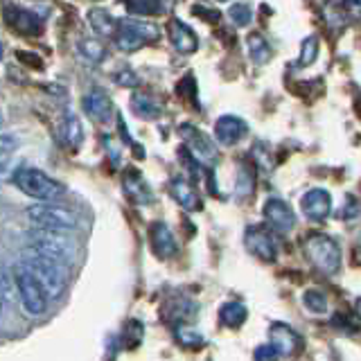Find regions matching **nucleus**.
Masks as SVG:
<instances>
[{
	"instance_id": "9b49d317",
	"label": "nucleus",
	"mask_w": 361,
	"mask_h": 361,
	"mask_svg": "<svg viewBox=\"0 0 361 361\" xmlns=\"http://www.w3.org/2000/svg\"><path fill=\"white\" fill-rule=\"evenodd\" d=\"M264 219L274 233H289L296 226V214L282 199H269L264 203Z\"/></svg>"
},
{
	"instance_id": "ddd939ff",
	"label": "nucleus",
	"mask_w": 361,
	"mask_h": 361,
	"mask_svg": "<svg viewBox=\"0 0 361 361\" xmlns=\"http://www.w3.org/2000/svg\"><path fill=\"white\" fill-rule=\"evenodd\" d=\"M246 131H248L246 122L237 116H221L217 122H214V138H217V142L224 147L237 145L246 135Z\"/></svg>"
},
{
	"instance_id": "4be33fe9",
	"label": "nucleus",
	"mask_w": 361,
	"mask_h": 361,
	"mask_svg": "<svg viewBox=\"0 0 361 361\" xmlns=\"http://www.w3.org/2000/svg\"><path fill=\"white\" fill-rule=\"evenodd\" d=\"M61 135L68 147H73V149H77L79 145L84 142V129H82V122H79L77 116H73V113H68V116L63 118V124H61Z\"/></svg>"
},
{
	"instance_id": "393cba45",
	"label": "nucleus",
	"mask_w": 361,
	"mask_h": 361,
	"mask_svg": "<svg viewBox=\"0 0 361 361\" xmlns=\"http://www.w3.org/2000/svg\"><path fill=\"white\" fill-rule=\"evenodd\" d=\"M77 50H79V54H82L86 61L102 63V61L106 59V48H104V43L97 41V39H82V41L77 43Z\"/></svg>"
},
{
	"instance_id": "5701e85b",
	"label": "nucleus",
	"mask_w": 361,
	"mask_h": 361,
	"mask_svg": "<svg viewBox=\"0 0 361 361\" xmlns=\"http://www.w3.org/2000/svg\"><path fill=\"white\" fill-rule=\"evenodd\" d=\"M248 54H251L253 63L264 66L271 59V45L259 32L248 34Z\"/></svg>"
},
{
	"instance_id": "1a4fd4ad",
	"label": "nucleus",
	"mask_w": 361,
	"mask_h": 361,
	"mask_svg": "<svg viewBox=\"0 0 361 361\" xmlns=\"http://www.w3.org/2000/svg\"><path fill=\"white\" fill-rule=\"evenodd\" d=\"M300 210L312 221H323L332 212V195L323 188L307 190L300 199Z\"/></svg>"
},
{
	"instance_id": "7ed1b4c3",
	"label": "nucleus",
	"mask_w": 361,
	"mask_h": 361,
	"mask_svg": "<svg viewBox=\"0 0 361 361\" xmlns=\"http://www.w3.org/2000/svg\"><path fill=\"white\" fill-rule=\"evenodd\" d=\"M14 285H16L23 310L30 316H41L48 310V293H45L41 282L34 278V274L25 264L14 267Z\"/></svg>"
},
{
	"instance_id": "20e7f679",
	"label": "nucleus",
	"mask_w": 361,
	"mask_h": 361,
	"mask_svg": "<svg viewBox=\"0 0 361 361\" xmlns=\"http://www.w3.org/2000/svg\"><path fill=\"white\" fill-rule=\"evenodd\" d=\"M27 219L32 221L34 228L56 231V233H68L77 226V217L71 210L63 208V206H56V203H50V201L30 206Z\"/></svg>"
},
{
	"instance_id": "a878e982",
	"label": "nucleus",
	"mask_w": 361,
	"mask_h": 361,
	"mask_svg": "<svg viewBox=\"0 0 361 361\" xmlns=\"http://www.w3.org/2000/svg\"><path fill=\"white\" fill-rule=\"evenodd\" d=\"M302 302L312 314H325L327 310V300H325V293L319 289H310L302 293Z\"/></svg>"
},
{
	"instance_id": "412c9836",
	"label": "nucleus",
	"mask_w": 361,
	"mask_h": 361,
	"mask_svg": "<svg viewBox=\"0 0 361 361\" xmlns=\"http://www.w3.org/2000/svg\"><path fill=\"white\" fill-rule=\"evenodd\" d=\"M124 192H127V197L133 199L135 203H149L152 201L149 185L145 183L138 172H129L127 176H124Z\"/></svg>"
},
{
	"instance_id": "bb28decb",
	"label": "nucleus",
	"mask_w": 361,
	"mask_h": 361,
	"mask_svg": "<svg viewBox=\"0 0 361 361\" xmlns=\"http://www.w3.org/2000/svg\"><path fill=\"white\" fill-rule=\"evenodd\" d=\"M127 3V7L133 11V14H161V11L165 9L161 5V0H124Z\"/></svg>"
},
{
	"instance_id": "2eb2a0df",
	"label": "nucleus",
	"mask_w": 361,
	"mask_h": 361,
	"mask_svg": "<svg viewBox=\"0 0 361 361\" xmlns=\"http://www.w3.org/2000/svg\"><path fill=\"white\" fill-rule=\"evenodd\" d=\"M5 20L9 23L11 30H16L18 34H39L41 32V18L34 14V11L18 7V5H9L5 9Z\"/></svg>"
},
{
	"instance_id": "c85d7f7f",
	"label": "nucleus",
	"mask_w": 361,
	"mask_h": 361,
	"mask_svg": "<svg viewBox=\"0 0 361 361\" xmlns=\"http://www.w3.org/2000/svg\"><path fill=\"white\" fill-rule=\"evenodd\" d=\"M228 16L233 18L235 25L244 27V25H248V23H251L253 11H251V7H248L246 3H237V5H233V7L228 9Z\"/></svg>"
},
{
	"instance_id": "f704fd0d",
	"label": "nucleus",
	"mask_w": 361,
	"mask_h": 361,
	"mask_svg": "<svg viewBox=\"0 0 361 361\" xmlns=\"http://www.w3.org/2000/svg\"><path fill=\"white\" fill-rule=\"evenodd\" d=\"M3 124H5V118H3V113H0V131H3Z\"/></svg>"
},
{
	"instance_id": "7c9ffc66",
	"label": "nucleus",
	"mask_w": 361,
	"mask_h": 361,
	"mask_svg": "<svg viewBox=\"0 0 361 361\" xmlns=\"http://www.w3.org/2000/svg\"><path fill=\"white\" fill-rule=\"evenodd\" d=\"M116 84L118 86H129V88H133V86H138V77H135L131 71H118L116 73Z\"/></svg>"
},
{
	"instance_id": "39448f33",
	"label": "nucleus",
	"mask_w": 361,
	"mask_h": 361,
	"mask_svg": "<svg viewBox=\"0 0 361 361\" xmlns=\"http://www.w3.org/2000/svg\"><path fill=\"white\" fill-rule=\"evenodd\" d=\"M27 246L34 251H41L54 259H59L61 264L68 267V262L75 255V242L66 233L56 231H43V228H32L27 235Z\"/></svg>"
},
{
	"instance_id": "c756f323",
	"label": "nucleus",
	"mask_w": 361,
	"mask_h": 361,
	"mask_svg": "<svg viewBox=\"0 0 361 361\" xmlns=\"http://www.w3.org/2000/svg\"><path fill=\"white\" fill-rule=\"evenodd\" d=\"M18 149V140L9 133H0V161H5Z\"/></svg>"
},
{
	"instance_id": "4468645a",
	"label": "nucleus",
	"mask_w": 361,
	"mask_h": 361,
	"mask_svg": "<svg viewBox=\"0 0 361 361\" xmlns=\"http://www.w3.org/2000/svg\"><path fill=\"white\" fill-rule=\"evenodd\" d=\"M167 37H169V41H172L174 50L180 52V54H192V52H197V48H199L197 34L192 32L180 18H172L167 23Z\"/></svg>"
},
{
	"instance_id": "9d476101",
	"label": "nucleus",
	"mask_w": 361,
	"mask_h": 361,
	"mask_svg": "<svg viewBox=\"0 0 361 361\" xmlns=\"http://www.w3.org/2000/svg\"><path fill=\"white\" fill-rule=\"evenodd\" d=\"M269 345L276 350L278 357H291L300 350L302 341H300V334L296 330H291L289 325L274 323L269 327Z\"/></svg>"
},
{
	"instance_id": "72a5a7b5",
	"label": "nucleus",
	"mask_w": 361,
	"mask_h": 361,
	"mask_svg": "<svg viewBox=\"0 0 361 361\" xmlns=\"http://www.w3.org/2000/svg\"><path fill=\"white\" fill-rule=\"evenodd\" d=\"M5 285H3V276H0V316H3V310H5V293H3Z\"/></svg>"
},
{
	"instance_id": "473e14b6",
	"label": "nucleus",
	"mask_w": 361,
	"mask_h": 361,
	"mask_svg": "<svg viewBox=\"0 0 361 361\" xmlns=\"http://www.w3.org/2000/svg\"><path fill=\"white\" fill-rule=\"evenodd\" d=\"M278 359V353L269 343L267 345H259L255 350V361H276Z\"/></svg>"
},
{
	"instance_id": "e433bc0d",
	"label": "nucleus",
	"mask_w": 361,
	"mask_h": 361,
	"mask_svg": "<svg viewBox=\"0 0 361 361\" xmlns=\"http://www.w3.org/2000/svg\"><path fill=\"white\" fill-rule=\"evenodd\" d=\"M219 3H228V0H219Z\"/></svg>"
},
{
	"instance_id": "dca6fc26",
	"label": "nucleus",
	"mask_w": 361,
	"mask_h": 361,
	"mask_svg": "<svg viewBox=\"0 0 361 361\" xmlns=\"http://www.w3.org/2000/svg\"><path fill=\"white\" fill-rule=\"evenodd\" d=\"M178 133H180V138L185 140V147L197 158H201V161H212L214 158V147H212L210 138L203 135L199 129L192 127V124H183V127L178 129Z\"/></svg>"
},
{
	"instance_id": "2f4dec72",
	"label": "nucleus",
	"mask_w": 361,
	"mask_h": 361,
	"mask_svg": "<svg viewBox=\"0 0 361 361\" xmlns=\"http://www.w3.org/2000/svg\"><path fill=\"white\" fill-rule=\"evenodd\" d=\"M178 341L185 343V345H199L203 338H201V332H192V330H180L178 332Z\"/></svg>"
},
{
	"instance_id": "cd10ccee",
	"label": "nucleus",
	"mask_w": 361,
	"mask_h": 361,
	"mask_svg": "<svg viewBox=\"0 0 361 361\" xmlns=\"http://www.w3.org/2000/svg\"><path fill=\"white\" fill-rule=\"evenodd\" d=\"M316 56H319V39L316 37L305 39L300 45V66H312L316 61Z\"/></svg>"
},
{
	"instance_id": "f257e3e1",
	"label": "nucleus",
	"mask_w": 361,
	"mask_h": 361,
	"mask_svg": "<svg viewBox=\"0 0 361 361\" xmlns=\"http://www.w3.org/2000/svg\"><path fill=\"white\" fill-rule=\"evenodd\" d=\"M23 264H25L34 274V278L41 282V287L48 293V298L63 293L68 285V269L59 259H54L41 251H34V248L27 246L25 251H23Z\"/></svg>"
},
{
	"instance_id": "b1692460",
	"label": "nucleus",
	"mask_w": 361,
	"mask_h": 361,
	"mask_svg": "<svg viewBox=\"0 0 361 361\" xmlns=\"http://www.w3.org/2000/svg\"><path fill=\"white\" fill-rule=\"evenodd\" d=\"M131 111L138 118H145V120H156L158 116H161V109H158V104L145 93L131 95Z\"/></svg>"
},
{
	"instance_id": "f8f14e48",
	"label": "nucleus",
	"mask_w": 361,
	"mask_h": 361,
	"mask_svg": "<svg viewBox=\"0 0 361 361\" xmlns=\"http://www.w3.org/2000/svg\"><path fill=\"white\" fill-rule=\"evenodd\" d=\"M82 106L84 113L88 118H93L99 124H106L113 118V104H111V97L106 95L104 88H90L88 93L82 99Z\"/></svg>"
},
{
	"instance_id": "c9c22d12",
	"label": "nucleus",
	"mask_w": 361,
	"mask_h": 361,
	"mask_svg": "<svg viewBox=\"0 0 361 361\" xmlns=\"http://www.w3.org/2000/svg\"><path fill=\"white\" fill-rule=\"evenodd\" d=\"M0 59H3V43H0Z\"/></svg>"
},
{
	"instance_id": "0eeeda50",
	"label": "nucleus",
	"mask_w": 361,
	"mask_h": 361,
	"mask_svg": "<svg viewBox=\"0 0 361 361\" xmlns=\"http://www.w3.org/2000/svg\"><path fill=\"white\" fill-rule=\"evenodd\" d=\"M156 30L149 23H140L133 18H124L118 20V30L113 34V41H116V48L122 52H135L140 50L147 41L156 39Z\"/></svg>"
},
{
	"instance_id": "f03ea898",
	"label": "nucleus",
	"mask_w": 361,
	"mask_h": 361,
	"mask_svg": "<svg viewBox=\"0 0 361 361\" xmlns=\"http://www.w3.org/2000/svg\"><path fill=\"white\" fill-rule=\"evenodd\" d=\"M14 185L37 201H56L59 197H63L66 188L59 183V180L50 178L45 172L37 167H18L14 172Z\"/></svg>"
},
{
	"instance_id": "423d86ee",
	"label": "nucleus",
	"mask_w": 361,
	"mask_h": 361,
	"mask_svg": "<svg viewBox=\"0 0 361 361\" xmlns=\"http://www.w3.org/2000/svg\"><path fill=\"white\" fill-rule=\"evenodd\" d=\"M305 253L312 259V264L323 271L325 276H334L341 269V248L338 244L323 233H314L305 242Z\"/></svg>"
},
{
	"instance_id": "f3484780",
	"label": "nucleus",
	"mask_w": 361,
	"mask_h": 361,
	"mask_svg": "<svg viewBox=\"0 0 361 361\" xmlns=\"http://www.w3.org/2000/svg\"><path fill=\"white\" fill-rule=\"evenodd\" d=\"M149 242H152L154 253L161 257V259H169V257L176 253V248H178L172 231H169L167 224H163V221L152 224V228H149Z\"/></svg>"
},
{
	"instance_id": "6e6552de",
	"label": "nucleus",
	"mask_w": 361,
	"mask_h": 361,
	"mask_svg": "<svg viewBox=\"0 0 361 361\" xmlns=\"http://www.w3.org/2000/svg\"><path fill=\"white\" fill-rule=\"evenodd\" d=\"M246 251L255 255L262 262H276L278 257V240L271 228L267 226H248L244 233Z\"/></svg>"
},
{
	"instance_id": "6ab92c4d",
	"label": "nucleus",
	"mask_w": 361,
	"mask_h": 361,
	"mask_svg": "<svg viewBox=\"0 0 361 361\" xmlns=\"http://www.w3.org/2000/svg\"><path fill=\"white\" fill-rule=\"evenodd\" d=\"M86 18H88L90 30H93L97 37H102V39L111 37L113 39V34H116V30H118V20L113 18V14H111L109 9L93 7V9H88Z\"/></svg>"
},
{
	"instance_id": "a211bd4d",
	"label": "nucleus",
	"mask_w": 361,
	"mask_h": 361,
	"mask_svg": "<svg viewBox=\"0 0 361 361\" xmlns=\"http://www.w3.org/2000/svg\"><path fill=\"white\" fill-rule=\"evenodd\" d=\"M169 192H172V197L176 199V203L180 208H185L190 212H197L201 210V197H199V192L195 190V185L190 183V180L185 178H174L172 183H169Z\"/></svg>"
},
{
	"instance_id": "aec40b11",
	"label": "nucleus",
	"mask_w": 361,
	"mask_h": 361,
	"mask_svg": "<svg viewBox=\"0 0 361 361\" xmlns=\"http://www.w3.org/2000/svg\"><path fill=\"white\" fill-rule=\"evenodd\" d=\"M246 316H248V310H246V305L240 302V300L224 302L221 310H219V321H221V325L231 327V330H237V327H242L244 321H246Z\"/></svg>"
}]
</instances>
